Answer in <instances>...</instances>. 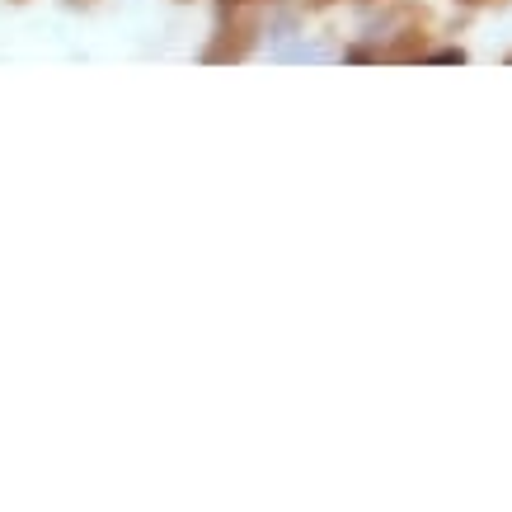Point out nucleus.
Returning <instances> with one entry per match:
<instances>
[{
  "mask_svg": "<svg viewBox=\"0 0 512 512\" xmlns=\"http://www.w3.org/2000/svg\"><path fill=\"white\" fill-rule=\"evenodd\" d=\"M315 5H329V0H315Z\"/></svg>",
  "mask_w": 512,
  "mask_h": 512,
  "instance_id": "1",
  "label": "nucleus"
},
{
  "mask_svg": "<svg viewBox=\"0 0 512 512\" xmlns=\"http://www.w3.org/2000/svg\"><path fill=\"white\" fill-rule=\"evenodd\" d=\"M226 5H231V0H226Z\"/></svg>",
  "mask_w": 512,
  "mask_h": 512,
  "instance_id": "2",
  "label": "nucleus"
}]
</instances>
